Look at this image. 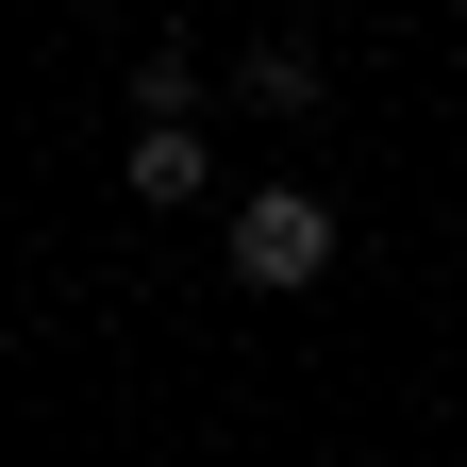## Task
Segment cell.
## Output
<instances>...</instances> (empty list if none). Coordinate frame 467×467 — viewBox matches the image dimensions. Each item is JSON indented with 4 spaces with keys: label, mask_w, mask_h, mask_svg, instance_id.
I'll list each match as a JSON object with an SVG mask.
<instances>
[{
    "label": "cell",
    "mask_w": 467,
    "mask_h": 467,
    "mask_svg": "<svg viewBox=\"0 0 467 467\" xmlns=\"http://www.w3.org/2000/svg\"><path fill=\"white\" fill-rule=\"evenodd\" d=\"M234 84H251L267 117H301V100H317V50H301V34H267V50H251V67H234Z\"/></svg>",
    "instance_id": "obj_2"
},
{
    "label": "cell",
    "mask_w": 467,
    "mask_h": 467,
    "mask_svg": "<svg viewBox=\"0 0 467 467\" xmlns=\"http://www.w3.org/2000/svg\"><path fill=\"white\" fill-rule=\"evenodd\" d=\"M134 201H201V134H134Z\"/></svg>",
    "instance_id": "obj_3"
},
{
    "label": "cell",
    "mask_w": 467,
    "mask_h": 467,
    "mask_svg": "<svg viewBox=\"0 0 467 467\" xmlns=\"http://www.w3.org/2000/svg\"><path fill=\"white\" fill-rule=\"evenodd\" d=\"M317 267H334V201L317 184H251L234 201V284H251V301H301Z\"/></svg>",
    "instance_id": "obj_1"
}]
</instances>
